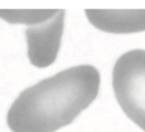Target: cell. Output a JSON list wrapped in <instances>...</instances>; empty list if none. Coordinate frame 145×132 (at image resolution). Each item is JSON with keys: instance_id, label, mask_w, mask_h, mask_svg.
I'll list each match as a JSON object with an SVG mask.
<instances>
[{"instance_id": "6da1fadb", "label": "cell", "mask_w": 145, "mask_h": 132, "mask_svg": "<svg viewBox=\"0 0 145 132\" xmlns=\"http://www.w3.org/2000/svg\"><path fill=\"white\" fill-rule=\"evenodd\" d=\"M101 76L93 65H76L24 89L10 105L12 132H55L96 100Z\"/></svg>"}, {"instance_id": "7a4b0ae2", "label": "cell", "mask_w": 145, "mask_h": 132, "mask_svg": "<svg viewBox=\"0 0 145 132\" xmlns=\"http://www.w3.org/2000/svg\"><path fill=\"white\" fill-rule=\"evenodd\" d=\"M113 89L132 122L145 131V51L133 49L116 61L113 68Z\"/></svg>"}, {"instance_id": "3957f363", "label": "cell", "mask_w": 145, "mask_h": 132, "mask_svg": "<svg viewBox=\"0 0 145 132\" xmlns=\"http://www.w3.org/2000/svg\"><path fill=\"white\" fill-rule=\"evenodd\" d=\"M64 18L65 11H58V14L48 22L31 25L25 30L28 58L34 67L44 68L55 62L61 46Z\"/></svg>"}, {"instance_id": "277c9868", "label": "cell", "mask_w": 145, "mask_h": 132, "mask_svg": "<svg viewBox=\"0 0 145 132\" xmlns=\"http://www.w3.org/2000/svg\"><path fill=\"white\" fill-rule=\"evenodd\" d=\"M86 18L95 28L113 34L145 31V11L86 9Z\"/></svg>"}, {"instance_id": "5b68a950", "label": "cell", "mask_w": 145, "mask_h": 132, "mask_svg": "<svg viewBox=\"0 0 145 132\" xmlns=\"http://www.w3.org/2000/svg\"><path fill=\"white\" fill-rule=\"evenodd\" d=\"M58 14V11L46 9V11H21V9H0V18L8 21L9 24H25V25H37L48 22Z\"/></svg>"}]
</instances>
